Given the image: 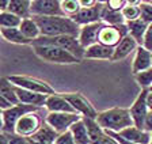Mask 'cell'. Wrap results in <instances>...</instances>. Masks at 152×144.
<instances>
[{
  "instance_id": "18",
  "label": "cell",
  "mask_w": 152,
  "mask_h": 144,
  "mask_svg": "<svg viewBox=\"0 0 152 144\" xmlns=\"http://www.w3.org/2000/svg\"><path fill=\"white\" fill-rule=\"evenodd\" d=\"M16 96H18L19 103L34 106V107H38V109L45 107V103H46V99H48V95L33 93V91L19 88V87H16Z\"/></svg>"
},
{
  "instance_id": "13",
  "label": "cell",
  "mask_w": 152,
  "mask_h": 144,
  "mask_svg": "<svg viewBox=\"0 0 152 144\" xmlns=\"http://www.w3.org/2000/svg\"><path fill=\"white\" fill-rule=\"evenodd\" d=\"M103 26H104L103 22H96V23H92V25H87V26H82L80 27L77 39H79L80 45H82L83 48L87 49L90 46H92V45L98 44L99 33H101Z\"/></svg>"
},
{
  "instance_id": "45",
  "label": "cell",
  "mask_w": 152,
  "mask_h": 144,
  "mask_svg": "<svg viewBox=\"0 0 152 144\" xmlns=\"http://www.w3.org/2000/svg\"><path fill=\"white\" fill-rule=\"evenodd\" d=\"M11 106H12V105H11V103H10V102H7V101L4 99L3 96L0 95V109L6 110V109H8V107H11Z\"/></svg>"
},
{
  "instance_id": "11",
  "label": "cell",
  "mask_w": 152,
  "mask_h": 144,
  "mask_svg": "<svg viewBox=\"0 0 152 144\" xmlns=\"http://www.w3.org/2000/svg\"><path fill=\"white\" fill-rule=\"evenodd\" d=\"M147 94H148V90H141L137 98L134 99V102L129 107L134 126L141 129H144V122H145L147 115L149 113L148 105H147Z\"/></svg>"
},
{
  "instance_id": "43",
  "label": "cell",
  "mask_w": 152,
  "mask_h": 144,
  "mask_svg": "<svg viewBox=\"0 0 152 144\" xmlns=\"http://www.w3.org/2000/svg\"><path fill=\"white\" fill-rule=\"evenodd\" d=\"M0 144H10V134L4 133L3 131L0 132Z\"/></svg>"
},
{
  "instance_id": "2",
  "label": "cell",
  "mask_w": 152,
  "mask_h": 144,
  "mask_svg": "<svg viewBox=\"0 0 152 144\" xmlns=\"http://www.w3.org/2000/svg\"><path fill=\"white\" fill-rule=\"evenodd\" d=\"M96 121L104 132H111V133H120L121 131L134 125L129 109L124 107H111L99 112Z\"/></svg>"
},
{
  "instance_id": "14",
  "label": "cell",
  "mask_w": 152,
  "mask_h": 144,
  "mask_svg": "<svg viewBox=\"0 0 152 144\" xmlns=\"http://www.w3.org/2000/svg\"><path fill=\"white\" fill-rule=\"evenodd\" d=\"M102 8H103V1H98V4L91 7V8H82L72 19L80 27L87 25H92V23H96V22H102L101 20Z\"/></svg>"
},
{
  "instance_id": "25",
  "label": "cell",
  "mask_w": 152,
  "mask_h": 144,
  "mask_svg": "<svg viewBox=\"0 0 152 144\" xmlns=\"http://www.w3.org/2000/svg\"><path fill=\"white\" fill-rule=\"evenodd\" d=\"M0 95L11 105H18V96H16V87L8 80V77H0Z\"/></svg>"
},
{
  "instance_id": "47",
  "label": "cell",
  "mask_w": 152,
  "mask_h": 144,
  "mask_svg": "<svg viewBox=\"0 0 152 144\" xmlns=\"http://www.w3.org/2000/svg\"><path fill=\"white\" fill-rule=\"evenodd\" d=\"M3 112H4V110H3V109H0V132L3 131V128H4V120H3Z\"/></svg>"
},
{
  "instance_id": "5",
  "label": "cell",
  "mask_w": 152,
  "mask_h": 144,
  "mask_svg": "<svg viewBox=\"0 0 152 144\" xmlns=\"http://www.w3.org/2000/svg\"><path fill=\"white\" fill-rule=\"evenodd\" d=\"M7 77H8V80L14 86L19 87V88L28 90V91L38 93V94H44V95H48V96L57 94L56 90L48 82H45L42 79H38V77L28 76V75H11V76H7Z\"/></svg>"
},
{
  "instance_id": "17",
  "label": "cell",
  "mask_w": 152,
  "mask_h": 144,
  "mask_svg": "<svg viewBox=\"0 0 152 144\" xmlns=\"http://www.w3.org/2000/svg\"><path fill=\"white\" fill-rule=\"evenodd\" d=\"M117 134H120L121 137L125 139L126 141H130V143H134V144H149L152 137V133L147 132L145 129L137 128L134 125L124 129V131H121Z\"/></svg>"
},
{
  "instance_id": "24",
  "label": "cell",
  "mask_w": 152,
  "mask_h": 144,
  "mask_svg": "<svg viewBox=\"0 0 152 144\" xmlns=\"http://www.w3.org/2000/svg\"><path fill=\"white\" fill-rule=\"evenodd\" d=\"M0 35L3 37L6 41L16 45H31V41L27 39L19 27H12V29H0Z\"/></svg>"
},
{
  "instance_id": "8",
  "label": "cell",
  "mask_w": 152,
  "mask_h": 144,
  "mask_svg": "<svg viewBox=\"0 0 152 144\" xmlns=\"http://www.w3.org/2000/svg\"><path fill=\"white\" fill-rule=\"evenodd\" d=\"M42 120L38 114V112H31L25 114L23 117L19 118V121L15 125V132L14 134H18V136H22V137H33L39 128L42 126Z\"/></svg>"
},
{
  "instance_id": "46",
  "label": "cell",
  "mask_w": 152,
  "mask_h": 144,
  "mask_svg": "<svg viewBox=\"0 0 152 144\" xmlns=\"http://www.w3.org/2000/svg\"><path fill=\"white\" fill-rule=\"evenodd\" d=\"M147 105H148L149 112H152V91H148L147 94Z\"/></svg>"
},
{
  "instance_id": "9",
  "label": "cell",
  "mask_w": 152,
  "mask_h": 144,
  "mask_svg": "<svg viewBox=\"0 0 152 144\" xmlns=\"http://www.w3.org/2000/svg\"><path fill=\"white\" fill-rule=\"evenodd\" d=\"M82 120L77 113H48L45 122L54 129L58 134L68 132L75 122Z\"/></svg>"
},
{
  "instance_id": "20",
  "label": "cell",
  "mask_w": 152,
  "mask_h": 144,
  "mask_svg": "<svg viewBox=\"0 0 152 144\" xmlns=\"http://www.w3.org/2000/svg\"><path fill=\"white\" fill-rule=\"evenodd\" d=\"M114 55V48H109L102 44H95L84 50V57L88 60H109L111 61Z\"/></svg>"
},
{
  "instance_id": "6",
  "label": "cell",
  "mask_w": 152,
  "mask_h": 144,
  "mask_svg": "<svg viewBox=\"0 0 152 144\" xmlns=\"http://www.w3.org/2000/svg\"><path fill=\"white\" fill-rule=\"evenodd\" d=\"M31 112H39V109L30 105H25V103H18V105H14L11 107H8V109H6L3 112V120H4L3 132L7 134H14L15 125L19 121V118Z\"/></svg>"
},
{
  "instance_id": "41",
  "label": "cell",
  "mask_w": 152,
  "mask_h": 144,
  "mask_svg": "<svg viewBox=\"0 0 152 144\" xmlns=\"http://www.w3.org/2000/svg\"><path fill=\"white\" fill-rule=\"evenodd\" d=\"M98 0H80V6L82 8H91V7L96 6Z\"/></svg>"
},
{
  "instance_id": "16",
  "label": "cell",
  "mask_w": 152,
  "mask_h": 144,
  "mask_svg": "<svg viewBox=\"0 0 152 144\" xmlns=\"http://www.w3.org/2000/svg\"><path fill=\"white\" fill-rule=\"evenodd\" d=\"M45 109L48 110V113H76L71 103L64 98L63 94L58 93L48 96Z\"/></svg>"
},
{
  "instance_id": "36",
  "label": "cell",
  "mask_w": 152,
  "mask_h": 144,
  "mask_svg": "<svg viewBox=\"0 0 152 144\" xmlns=\"http://www.w3.org/2000/svg\"><path fill=\"white\" fill-rule=\"evenodd\" d=\"M106 7L110 8L111 11H117V12H121L122 8L125 7L126 1H124V0H109V1H104Z\"/></svg>"
},
{
  "instance_id": "49",
  "label": "cell",
  "mask_w": 152,
  "mask_h": 144,
  "mask_svg": "<svg viewBox=\"0 0 152 144\" xmlns=\"http://www.w3.org/2000/svg\"><path fill=\"white\" fill-rule=\"evenodd\" d=\"M149 144H152V137H151V141H149Z\"/></svg>"
},
{
  "instance_id": "19",
  "label": "cell",
  "mask_w": 152,
  "mask_h": 144,
  "mask_svg": "<svg viewBox=\"0 0 152 144\" xmlns=\"http://www.w3.org/2000/svg\"><path fill=\"white\" fill-rule=\"evenodd\" d=\"M140 45L136 42V39L132 38L129 34L120 42V44L114 48V55H113V58L111 61H121L124 58H126L128 56H130L133 52H136L137 48Z\"/></svg>"
},
{
  "instance_id": "7",
  "label": "cell",
  "mask_w": 152,
  "mask_h": 144,
  "mask_svg": "<svg viewBox=\"0 0 152 144\" xmlns=\"http://www.w3.org/2000/svg\"><path fill=\"white\" fill-rule=\"evenodd\" d=\"M63 95L82 118H96L98 117V110L94 107L91 101L87 99L82 93H65Z\"/></svg>"
},
{
  "instance_id": "40",
  "label": "cell",
  "mask_w": 152,
  "mask_h": 144,
  "mask_svg": "<svg viewBox=\"0 0 152 144\" xmlns=\"http://www.w3.org/2000/svg\"><path fill=\"white\" fill-rule=\"evenodd\" d=\"M144 129L149 133H152V112H149L148 115H147L145 122H144Z\"/></svg>"
},
{
  "instance_id": "4",
  "label": "cell",
  "mask_w": 152,
  "mask_h": 144,
  "mask_svg": "<svg viewBox=\"0 0 152 144\" xmlns=\"http://www.w3.org/2000/svg\"><path fill=\"white\" fill-rule=\"evenodd\" d=\"M33 45H54V46H58L64 50L69 52L71 55L77 57L79 60H83L86 50L80 45L77 37H75V35H57V37H44V35H41L39 38L33 42L31 46Z\"/></svg>"
},
{
  "instance_id": "30",
  "label": "cell",
  "mask_w": 152,
  "mask_h": 144,
  "mask_svg": "<svg viewBox=\"0 0 152 144\" xmlns=\"http://www.w3.org/2000/svg\"><path fill=\"white\" fill-rule=\"evenodd\" d=\"M101 20L104 23V25H109V26H118V25H124L125 19L121 12H117V11H111L110 8L106 7L103 1V8H102V12H101Z\"/></svg>"
},
{
  "instance_id": "26",
  "label": "cell",
  "mask_w": 152,
  "mask_h": 144,
  "mask_svg": "<svg viewBox=\"0 0 152 144\" xmlns=\"http://www.w3.org/2000/svg\"><path fill=\"white\" fill-rule=\"evenodd\" d=\"M57 137H58V133H57L52 126H49L46 122H44L42 126L39 128V131H38L37 133H35L33 137H30V139L34 140V141H39V143L54 144V141H56Z\"/></svg>"
},
{
  "instance_id": "42",
  "label": "cell",
  "mask_w": 152,
  "mask_h": 144,
  "mask_svg": "<svg viewBox=\"0 0 152 144\" xmlns=\"http://www.w3.org/2000/svg\"><path fill=\"white\" fill-rule=\"evenodd\" d=\"M106 133H109L110 136H113V137L115 139V140H117L120 144H134V143H130V141H126L125 139H122L120 134H117V133H111V132H106Z\"/></svg>"
},
{
  "instance_id": "23",
  "label": "cell",
  "mask_w": 152,
  "mask_h": 144,
  "mask_svg": "<svg viewBox=\"0 0 152 144\" xmlns=\"http://www.w3.org/2000/svg\"><path fill=\"white\" fill-rule=\"evenodd\" d=\"M128 26V33L132 38L136 39V42L141 46L142 41H144V35H145V31L148 29V25H147L144 20L140 18L137 20H133V22H126Z\"/></svg>"
},
{
  "instance_id": "12",
  "label": "cell",
  "mask_w": 152,
  "mask_h": 144,
  "mask_svg": "<svg viewBox=\"0 0 152 144\" xmlns=\"http://www.w3.org/2000/svg\"><path fill=\"white\" fill-rule=\"evenodd\" d=\"M31 16H64L60 0H31Z\"/></svg>"
},
{
  "instance_id": "31",
  "label": "cell",
  "mask_w": 152,
  "mask_h": 144,
  "mask_svg": "<svg viewBox=\"0 0 152 144\" xmlns=\"http://www.w3.org/2000/svg\"><path fill=\"white\" fill-rule=\"evenodd\" d=\"M60 6L63 15L66 18H73L76 14L82 10L80 0H60Z\"/></svg>"
},
{
  "instance_id": "32",
  "label": "cell",
  "mask_w": 152,
  "mask_h": 144,
  "mask_svg": "<svg viewBox=\"0 0 152 144\" xmlns=\"http://www.w3.org/2000/svg\"><path fill=\"white\" fill-rule=\"evenodd\" d=\"M22 19L16 15L11 14L10 11L0 12V29H12V27H19Z\"/></svg>"
},
{
  "instance_id": "1",
  "label": "cell",
  "mask_w": 152,
  "mask_h": 144,
  "mask_svg": "<svg viewBox=\"0 0 152 144\" xmlns=\"http://www.w3.org/2000/svg\"><path fill=\"white\" fill-rule=\"evenodd\" d=\"M41 30L44 37H57V35H75L77 37L80 26L66 16H33Z\"/></svg>"
},
{
  "instance_id": "34",
  "label": "cell",
  "mask_w": 152,
  "mask_h": 144,
  "mask_svg": "<svg viewBox=\"0 0 152 144\" xmlns=\"http://www.w3.org/2000/svg\"><path fill=\"white\" fill-rule=\"evenodd\" d=\"M140 8H141V19L144 20L147 25H151L152 23V3L149 0L141 1Z\"/></svg>"
},
{
  "instance_id": "48",
  "label": "cell",
  "mask_w": 152,
  "mask_h": 144,
  "mask_svg": "<svg viewBox=\"0 0 152 144\" xmlns=\"http://www.w3.org/2000/svg\"><path fill=\"white\" fill-rule=\"evenodd\" d=\"M30 141H31V144H48V143H39V141H34V140H31V139H30Z\"/></svg>"
},
{
  "instance_id": "33",
  "label": "cell",
  "mask_w": 152,
  "mask_h": 144,
  "mask_svg": "<svg viewBox=\"0 0 152 144\" xmlns=\"http://www.w3.org/2000/svg\"><path fill=\"white\" fill-rule=\"evenodd\" d=\"M134 79H136L137 84L141 87V90H149L152 87V67L149 69H145L134 75Z\"/></svg>"
},
{
  "instance_id": "28",
  "label": "cell",
  "mask_w": 152,
  "mask_h": 144,
  "mask_svg": "<svg viewBox=\"0 0 152 144\" xmlns=\"http://www.w3.org/2000/svg\"><path fill=\"white\" fill-rule=\"evenodd\" d=\"M83 121H84L87 132H88L91 144H95L96 141H99L104 134H106V132L103 131V128L98 124L96 118H83Z\"/></svg>"
},
{
  "instance_id": "27",
  "label": "cell",
  "mask_w": 152,
  "mask_h": 144,
  "mask_svg": "<svg viewBox=\"0 0 152 144\" xmlns=\"http://www.w3.org/2000/svg\"><path fill=\"white\" fill-rule=\"evenodd\" d=\"M69 132L72 133L76 144H91L88 132H87V128H86V124H84V121H83V118L79 120L77 122H75V124L71 126Z\"/></svg>"
},
{
  "instance_id": "44",
  "label": "cell",
  "mask_w": 152,
  "mask_h": 144,
  "mask_svg": "<svg viewBox=\"0 0 152 144\" xmlns=\"http://www.w3.org/2000/svg\"><path fill=\"white\" fill-rule=\"evenodd\" d=\"M8 6H10V0H0V12L8 11Z\"/></svg>"
},
{
  "instance_id": "10",
  "label": "cell",
  "mask_w": 152,
  "mask_h": 144,
  "mask_svg": "<svg viewBox=\"0 0 152 144\" xmlns=\"http://www.w3.org/2000/svg\"><path fill=\"white\" fill-rule=\"evenodd\" d=\"M128 34H129V33H128L126 23L118 25V26L104 25L103 27H102L101 33H99L98 42L104 45V46H109V48H115Z\"/></svg>"
},
{
  "instance_id": "3",
  "label": "cell",
  "mask_w": 152,
  "mask_h": 144,
  "mask_svg": "<svg viewBox=\"0 0 152 144\" xmlns=\"http://www.w3.org/2000/svg\"><path fill=\"white\" fill-rule=\"evenodd\" d=\"M33 52L41 60L53 64H77L82 61L69 52L54 45H33Z\"/></svg>"
},
{
  "instance_id": "15",
  "label": "cell",
  "mask_w": 152,
  "mask_h": 144,
  "mask_svg": "<svg viewBox=\"0 0 152 144\" xmlns=\"http://www.w3.org/2000/svg\"><path fill=\"white\" fill-rule=\"evenodd\" d=\"M152 67V53L147 50L144 46H139L134 52V57L132 61V74L137 75Z\"/></svg>"
},
{
  "instance_id": "22",
  "label": "cell",
  "mask_w": 152,
  "mask_h": 144,
  "mask_svg": "<svg viewBox=\"0 0 152 144\" xmlns=\"http://www.w3.org/2000/svg\"><path fill=\"white\" fill-rule=\"evenodd\" d=\"M19 30L22 31V34L25 35L27 39L31 41V44L41 37V30L38 27L37 22L31 18H27V19H22L20 25H19Z\"/></svg>"
},
{
  "instance_id": "35",
  "label": "cell",
  "mask_w": 152,
  "mask_h": 144,
  "mask_svg": "<svg viewBox=\"0 0 152 144\" xmlns=\"http://www.w3.org/2000/svg\"><path fill=\"white\" fill-rule=\"evenodd\" d=\"M54 144H76V143H75V139H73L72 133L68 131V132H64V133L58 134V137L56 139Z\"/></svg>"
},
{
  "instance_id": "37",
  "label": "cell",
  "mask_w": 152,
  "mask_h": 144,
  "mask_svg": "<svg viewBox=\"0 0 152 144\" xmlns=\"http://www.w3.org/2000/svg\"><path fill=\"white\" fill-rule=\"evenodd\" d=\"M147 50H149L152 53V23L148 25V29L145 31V35H144V41H142V45Z\"/></svg>"
},
{
  "instance_id": "21",
  "label": "cell",
  "mask_w": 152,
  "mask_h": 144,
  "mask_svg": "<svg viewBox=\"0 0 152 144\" xmlns=\"http://www.w3.org/2000/svg\"><path fill=\"white\" fill-rule=\"evenodd\" d=\"M8 11L20 19L31 18V0H10Z\"/></svg>"
},
{
  "instance_id": "50",
  "label": "cell",
  "mask_w": 152,
  "mask_h": 144,
  "mask_svg": "<svg viewBox=\"0 0 152 144\" xmlns=\"http://www.w3.org/2000/svg\"><path fill=\"white\" fill-rule=\"evenodd\" d=\"M148 91H152V87H151V88H149V90H148Z\"/></svg>"
},
{
  "instance_id": "29",
  "label": "cell",
  "mask_w": 152,
  "mask_h": 144,
  "mask_svg": "<svg viewBox=\"0 0 152 144\" xmlns=\"http://www.w3.org/2000/svg\"><path fill=\"white\" fill-rule=\"evenodd\" d=\"M140 4H141V1H136V0L126 1L125 7H124L122 11H121L125 22H133V20H137L141 18V8H140Z\"/></svg>"
},
{
  "instance_id": "38",
  "label": "cell",
  "mask_w": 152,
  "mask_h": 144,
  "mask_svg": "<svg viewBox=\"0 0 152 144\" xmlns=\"http://www.w3.org/2000/svg\"><path fill=\"white\" fill-rule=\"evenodd\" d=\"M10 144H31L30 139L22 137L18 134H10Z\"/></svg>"
},
{
  "instance_id": "39",
  "label": "cell",
  "mask_w": 152,
  "mask_h": 144,
  "mask_svg": "<svg viewBox=\"0 0 152 144\" xmlns=\"http://www.w3.org/2000/svg\"><path fill=\"white\" fill-rule=\"evenodd\" d=\"M95 144H120V143H118V141L115 140V139H114L113 136H110L109 133H106V134L103 136V137L101 139V140L96 141Z\"/></svg>"
}]
</instances>
